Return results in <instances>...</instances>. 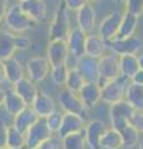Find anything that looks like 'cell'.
I'll use <instances>...</instances> for the list:
<instances>
[{
    "label": "cell",
    "instance_id": "obj_10",
    "mask_svg": "<svg viewBox=\"0 0 143 149\" xmlns=\"http://www.w3.org/2000/svg\"><path fill=\"white\" fill-rule=\"evenodd\" d=\"M68 47L66 40H51L49 41L47 49H46V58L51 67L60 66V65H66L68 58Z\"/></svg>",
    "mask_w": 143,
    "mask_h": 149
},
{
    "label": "cell",
    "instance_id": "obj_23",
    "mask_svg": "<svg viewBox=\"0 0 143 149\" xmlns=\"http://www.w3.org/2000/svg\"><path fill=\"white\" fill-rule=\"evenodd\" d=\"M38 119H39V116L35 113V111L31 108V106H26L19 114H16L15 117H14L13 125L19 130V132L25 134L26 130L29 129Z\"/></svg>",
    "mask_w": 143,
    "mask_h": 149
},
{
    "label": "cell",
    "instance_id": "obj_33",
    "mask_svg": "<svg viewBox=\"0 0 143 149\" xmlns=\"http://www.w3.org/2000/svg\"><path fill=\"white\" fill-rule=\"evenodd\" d=\"M8 148L10 149L25 148V134L19 132L13 124L8 127Z\"/></svg>",
    "mask_w": 143,
    "mask_h": 149
},
{
    "label": "cell",
    "instance_id": "obj_42",
    "mask_svg": "<svg viewBox=\"0 0 143 149\" xmlns=\"http://www.w3.org/2000/svg\"><path fill=\"white\" fill-rule=\"evenodd\" d=\"M8 9H9V0H0V22L4 21Z\"/></svg>",
    "mask_w": 143,
    "mask_h": 149
},
{
    "label": "cell",
    "instance_id": "obj_6",
    "mask_svg": "<svg viewBox=\"0 0 143 149\" xmlns=\"http://www.w3.org/2000/svg\"><path fill=\"white\" fill-rule=\"evenodd\" d=\"M106 46L111 54L116 56L137 55L143 49V40L137 36H130L126 39H112L106 41Z\"/></svg>",
    "mask_w": 143,
    "mask_h": 149
},
{
    "label": "cell",
    "instance_id": "obj_51",
    "mask_svg": "<svg viewBox=\"0 0 143 149\" xmlns=\"http://www.w3.org/2000/svg\"><path fill=\"white\" fill-rule=\"evenodd\" d=\"M5 149H10V148H5Z\"/></svg>",
    "mask_w": 143,
    "mask_h": 149
},
{
    "label": "cell",
    "instance_id": "obj_27",
    "mask_svg": "<svg viewBox=\"0 0 143 149\" xmlns=\"http://www.w3.org/2000/svg\"><path fill=\"white\" fill-rule=\"evenodd\" d=\"M118 66H119V73L122 76L127 77L128 80H131V77L140 70L137 55L118 56Z\"/></svg>",
    "mask_w": 143,
    "mask_h": 149
},
{
    "label": "cell",
    "instance_id": "obj_3",
    "mask_svg": "<svg viewBox=\"0 0 143 149\" xmlns=\"http://www.w3.org/2000/svg\"><path fill=\"white\" fill-rule=\"evenodd\" d=\"M70 17H68V10L63 3V0H59V5L55 10L54 17L49 26V40H60L66 37L70 32Z\"/></svg>",
    "mask_w": 143,
    "mask_h": 149
},
{
    "label": "cell",
    "instance_id": "obj_17",
    "mask_svg": "<svg viewBox=\"0 0 143 149\" xmlns=\"http://www.w3.org/2000/svg\"><path fill=\"white\" fill-rule=\"evenodd\" d=\"M77 27L86 34H90L96 27V10L93 5L89 1L76 11Z\"/></svg>",
    "mask_w": 143,
    "mask_h": 149
},
{
    "label": "cell",
    "instance_id": "obj_48",
    "mask_svg": "<svg viewBox=\"0 0 143 149\" xmlns=\"http://www.w3.org/2000/svg\"><path fill=\"white\" fill-rule=\"evenodd\" d=\"M89 1H90V3H91V1H92V3H98V1H101V0H89Z\"/></svg>",
    "mask_w": 143,
    "mask_h": 149
},
{
    "label": "cell",
    "instance_id": "obj_29",
    "mask_svg": "<svg viewBox=\"0 0 143 149\" xmlns=\"http://www.w3.org/2000/svg\"><path fill=\"white\" fill-rule=\"evenodd\" d=\"M101 149H121L122 148V138L117 130L113 128H107L100 141Z\"/></svg>",
    "mask_w": 143,
    "mask_h": 149
},
{
    "label": "cell",
    "instance_id": "obj_49",
    "mask_svg": "<svg viewBox=\"0 0 143 149\" xmlns=\"http://www.w3.org/2000/svg\"><path fill=\"white\" fill-rule=\"evenodd\" d=\"M17 1H19V3H22V1H25V0H17Z\"/></svg>",
    "mask_w": 143,
    "mask_h": 149
},
{
    "label": "cell",
    "instance_id": "obj_21",
    "mask_svg": "<svg viewBox=\"0 0 143 149\" xmlns=\"http://www.w3.org/2000/svg\"><path fill=\"white\" fill-rule=\"evenodd\" d=\"M13 90L21 97L26 106H31L38 95L39 88L36 87V83L31 81L29 77H22L19 81L13 83Z\"/></svg>",
    "mask_w": 143,
    "mask_h": 149
},
{
    "label": "cell",
    "instance_id": "obj_36",
    "mask_svg": "<svg viewBox=\"0 0 143 149\" xmlns=\"http://www.w3.org/2000/svg\"><path fill=\"white\" fill-rule=\"evenodd\" d=\"M124 11H128L140 17L143 14V0H123Z\"/></svg>",
    "mask_w": 143,
    "mask_h": 149
},
{
    "label": "cell",
    "instance_id": "obj_40",
    "mask_svg": "<svg viewBox=\"0 0 143 149\" xmlns=\"http://www.w3.org/2000/svg\"><path fill=\"white\" fill-rule=\"evenodd\" d=\"M8 148V125L0 122V149Z\"/></svg>",
    "mask_w": 143,
    "mask_h": 149
},
{
    "label": "cell",
    "instance_id": "obj_19",
    "mask_svg": "<svg viewBox=\"0 0 143 149\" xmlns=\"http://www.w3.org/2000/svg\"><path fill=\"white\" fill-rule=\"evenodd\" d=\"M20 6L36 24L47 20V5L44 0H25L20 3Z\"/></svg>",
    "mask_w": 143,
    "mask_h": 149
},
{
    "label": "cell",
    "instance_id": "obj_7",
    "mask_svg": "<svg viewBox=\"0 0 143 149\" xmlns=\"http://www.w3.org/2000/svg\"><path fill=\"white\" fill-rule=\"evenodd\" d=\"M59 106L65 113L77 114L85 119L87 118L89 109L82 103V101L80 97H78L77 93L67 90V88H63V90L59 93Z\"/></svg>",
    "mask_w": 143,
    "mask_h": 149
},
{
    "label": "cell",
    "instance_id": "obj_22",
    "mask_svg": "<svg viewBox=\"0 0 143 149\" xmlns=\"http://www.w3.org/2000/svg\"><path fill=\"white\" fill-rule=\"evenodd\" d=\"M106 50H107L106 41L98 34L87 35L85 42V55L95 58H100L105 55Z\"/></svg>",
    "mask_w": 143,
    "mask_h": 149
},
{
    "label": "cell",
    "instance_id": "obj_35",
    "mask_svg": "<svg viewBox=\"0 0 143 149\" xmlns=\"http://www.w3.org/2000/svg\"><path fill=\"white\" fill-rule=\"evenodd\" d=\"M62 117H63V113H61L59 111H55L45 118L46 124H47V127L51 130L52 134H57L60 127H61V123H62Z\"/></svg>",
    "mask_w": 143,
    "mask_h": 149
},
{
    "label": "cell",
    "instance_id": "obj_32",
    "mask_svg": "<svg viewBox=\"0 0 143 149\" xmlns=\"http://www.w3.org/2000/svg\"><path fill=\"white\" fill-rule=\"evenodd\" d=\"M61 139H62V144H61L62 149H87L84 130L66 136Z\"/></svg>",
    "mask_w": 143,
    "mask_h": 149
},
{
    "label": "cell",
    "instance_id": "obj_11",
    "mask_svg": "<svg viewBox=\"0 0 143 149\" xmlns=\"http://www.w3.org/2000/svg\"><path fill=\"white\" fill-rule=\"evenodd\" d=\"M107 129V125L101 119H91L87 120L84 128V134L86 139V144L89 149H101L100 141L103 133Z\"/></svg>",
    "mask_w": 143,
    "mask_h": 149
},
{
    "label": "cell",
    "instance_id": "obj_37",
    "mask_svg": "<svg viewBox=\"0 0 143 149\" xmlns=\"http://www.w3.org/2000/svg\"><path fill=\"white\" fill-rule=\"evenodd\" d=\"M62 139L60 138L57 134H51L47 139L40 144L39 149H61Z\"/></svg>",
    "mask_w": 143,
    "mask_h": 149
},
{
    "label": "cell",
    "instance_id": "obj_13",
    "mask_svg": "<svg viewBox=\"0 0 143 149\" xmlns=\"http://www.w3.org/2000/svg\"><path fill=\"white\" fill-rule=\"evenodd\" d=\"M123 13L119 10H113L98 25V35L102 37L105 41L112 40L117 36V32L122 21Z\"/></svg>",
    "mask_w": 143,
    "mask_h": 149
},
{
    "label": "cell",
    "instance_id": "obj_1",
    "mask_svg": "<svg viewBox=\"0 0 143 149\" xmlns=\"http://www.w3.org/2000/svg\"><path fill=\"white\" fill-rule=\"evenodd\" d=\"M4 24L9 31L15 32V34H22V32L33 30L36 22L22 10L20 3H17L9 6L4 17Z\"/></svg>",
    "mask_w": 143,
    "mask_h": 149
},
{
    "label": "cell",
    "instance_id": "obj_2",
    "mask_svg": "<svg viewBox=\"0 0 143 149\" xmlns=\"http://www.w3.org/2000/svg\"><path fill=\"white\" fill-rule=\"evenodd\" d=\"M30 46V40L25 36L15 35L8 29H0V60L14 57L16 50H26Z\"/></svg>",
    "mask_w": 143,
    "mask_h": 149
},
{
    "label": "cell",
    "instance_id": "obj_14",
    "mask_svg": "<svg viewBox=\"0 0 143 149\" xmlns=\"http://www.w3.org/2000/svg\"><path fill=\"white\" fill-rule=\"evenodd\" d=\"M76 67L82 73L86 82H97L100 81L98 74V58L84 55L76 60Z\"/></svg>",
    "mask_w": 143,
    "mask_h": 149
},
{
    "label": "cell",
    "instance_id": "obj_43",
    "mask_svg": "<svg viewBox=\"0 0 143 149\" xmlns=\"http://www.w3.org/2000/svg\"><path fill=\"white\" fill-rule=\"evenodd\" d=\"M6 81V72H5V65L4 61L0 60V85Z\"/></svg>",
    "mask_w": 143,
    "mask_h": 149
},
{
    "label": "cell",
    "instance_id": "obj_5",
    "mask_svg": "<svg viewBox=\"0 0 143 149\" xmlns=\"http://www.w3.org/2000/svg\"><path fill=\"white\" fill-rule=\"evenodd\" d=\"M135 108L128 103L127 101H119L113 104H110L108 108V116H110V123L111 128L114 130H122L128 123H131L130 120L132 116L135 114Z\"/></svg>",
    "mask_w": 143,
    "mask_h": 149
},
{
    "label": "cell",
    "instance_id": "obj_12",
    "mask_svg": "<svg viewBox=\"0 0 143 149\" xmlns=\"http://www.w3.org/2000/svg\"><path fill=\"white\" fill-rule=\"evenodd\" d=\"M50 70H51V66L47 58L44 56H36V57L30 58L26 65L27 77L35 83L43 82L50 74Z\"/></svg>",
    "mask_w": 143,
    "mask_h": 149
},
{
    "label": "cell",
    "instance_id": "obj_4",
    "mask_svg": "<svg viewBox=\"0 0 143 149\" xmlns=\"http://www.w3.org/2000/svg\"><path fill=\"white\" fill-rule=\"evenodd\" d=\"M128 83L130 80L119 74L118 77L101 85V101L107 104H113L124 100V93Z\"/></svg>",
    "mask_w": 143,
    "mask_h": 149
},
{
    "label": "cell",
    "instance_id": "obj_24",
    "mask_svg": "<svg viewBox=\"0 0 143 149\" xmlns=\"http://www.w3.org/2000/svg\"><path fill=\"white\" fill-rule=\"evenodd\" d=\"M138 19L140 17H137L136 15H133L131 13L123 11L121 25H119L117 36L114 39H126V37L135 35L137 26H138Z\"/></svg>",
    "mask_w": 143,
    "mask_h": 149
},
{
    "label": "cell",
    "instance_id": "obj_38",
    "mask_svg": "<svg viewBox=\"0 0 143 149\" xmlns=\"http://www.w3.org/2000/svg\"><path fill=\"white\" fill-rule=\"evenodd\" d=\"M131 124L135 127L140 133H143V111H136L131 118Z\"/></svg>",
    "mask_w": 143,
    "mask_h": 149
},
{
    "label": "cell",
    "instance_id": "obj_44",
    "mask_svg": "<svg viewBox=\"0 0 143 149\" xmlns=\"http://www.w3.org/2000/svg\"><path fill=\"white\" fill-rule=\"evenodd\" d=\"M4 100H5V90L0 88V108L4 106Z\"/></svg>",
    "mask_w": 143,
    "mask_h": 149
},
{
    "label": "cell",
    "instance_id": "obj_28",
    "mask_svg": "<svg viewBox=\"0 0 143 149\" xmlns=\"http://www.w3.org/2000/svg\"><path fill=\"white\" fill-rule=\"evenodd\" d=\"M5 65V72H6V81H9L13 85L16 81H19L20 78L25 77L24 67L22 63L15 57H10L4 61Z\"/></svg>",
    "mask_w": 143,
    "mask_h": 149
},
{
    "label": "cell",
    "instance_id": "obj_47",
    "mask_svg": "<svg viewBox=\"0 0 143 149\" xmlns=\"http://www.w3.org/2000/svg\"><path fill=\"white\" fill-rule=\"evenodd\" d=\"M113 1L116 3V4H122V3H123V0H113Z\"/></svg>",
    "mask_w": 143,
    "mask_h": 149
},
{
    "label": "cell",
    "instance_id": "obj_30",
    "mask_svg": "<svg viewBox=\"0 0 143 149\" xmlns=\"http://www.w3.org/2000/svg\"><path fill=\"white\" fill-rule=\"evenodd\" d=\"M85 83H86V81H85L84 76H82V73L78 71V68L76 66L68 68L67 78H66V83H65V87L67 90H70L75 93H78V91L81 90Z\"/></svg>",
    "mask_w": 143,
    "mask_h": 149
},
{
    "label": "cell",
    "instance_id": "obj_16",
    "mask_svg": "<svg viewBox=\"0 0 143 149\" xmlns=\"http://www.w3.org/2000/svg\"><path fill=\"white\" fill-rule=\"evenodd\" d=\"M31 108L35 111L39 118H46L52 112L56 111V102L49 93H46L43 90H39L33 104H31Z\"/></svg>",
    "mask_w": 143,
    "mask_h": 149
},
{
    "label": "cell",
    "instance_id": "obj_31",
    "mask_svg": "<svg viewBox=\"0 0 143 149\" xmlns=\"http://www.w3.org/2000/svg\"><path fill=\"white\" fill-rule=\"evenodd\" d=\"M121 134V138H122V148H133L136 147L138 142H140V132L133 127L131 123H128L126 127H124L122 130L118 132Z\"/></svg>",
    "mask_w": 143,
    "mask_h": 149
},
{
    "label": "cell",
    "instance_id": "obj_26",
    "mask_svg": "<svg viewBox=\"0 0 143 149\" xmlns=\"http://www.w3.org/2000/svg\"><path fill=\"white\" fill-rule=\"evenodd\" d=\"M4 108L10 116L15 117L26 107V103L22 101L21 97L14 90L5 91V100H4Z\"/></svg>",
    "mask_w": 143,
    "mask_h": 149
},
{
    "label": "cell",
    "instance_id": "obj_34",
    "mask_svg": "<svg viewBox=\"0 0 143 149\" xmlns=\"http://www.w3.org/2000/svg\"><path fill=\"white\" fill-rule=\"evenodd\" d=\"M68 73V66L67 65H60V66L51 67L50 70V76L55 85L57 86H65L66 78Z\"/></svg>",
    "mask_w": 143,
    "mask_h": 149
},
{
    "label": "cell",
    "instance_id": "obj_50",
    "mask_svg": "<svg viewBox=\"0 0 143 149\" xmlns=\"http://www.w3.org/2000/svg\"><path fill=\"white\" fill-rule=\"evenodd\" d=\"M34 149H39V148H34Z\"/></svg>",
    "mask_w": 143,
    "mask_h": 149
},
{
    "label": "cell",
    "instance_id": "obj_46",
    "mask_svg": "<svg viewBox=\"0 0 143 149\" xmlns=\"http://www.w3.org/2000/svg\"><path fill=\"white\" fill-rule=\"evenodd\" d=\"M137 146H138V149H143V138L140 139V142H138Z\"/></svg>",
    "mask_w": 143,
    "mask_h": 149
},
{
    "label": "cell",
    "instance_id": "obj_8",
    "mask_svg": "<svg viewBox=\"0 0 143 149\" xmlns=\"http://www.w3.org/2000/svg\"><path fill=\"white\" fill-rule=\"evenodd\" d=\"M51 130L49 129L46 124L45 118H39L31 127L26 130L25 133V148L26 149H34L39 148L40 144L45 139H47L51 136Z\"/></svg>",
    "mask_w": 143,
    "mask_h": 149
},
{
    "label": "cell",
    "instance_id": "obj_18",
    "mask_svg": "<svg viewBox=\"0 0 143 149\" xmlns=\"http://www.w3.org/2000/svg\"><path fill=\"white\" fill-rule=\"evenodd\" d=\"M85 124L86 119L80 117V116L72 113H63L62 123L57 132V136L60 138H63L66 136H70V134L81 132V130H84Z\"/></svg>",
    "mask_w": 143,
    "mask_h": 149
},
{
    "label": "cell",
    "instance_id": "obj_25",
    "mask_svg": "<svg viewBox=\"0 0 143 149\" xmlns=\"http://www.w3.org/2000/svg\"><path fill=\"white\" fill-rule=\"evenodd\" d=\"M124 101H127L135 111H143V85L128 83L124 93Z\"/></svg>",
    "mask_w": 143,
    "mask_h": 149
},
{
    "label": "cell",
    "instance_id": "obj_45",
    "mask_svg": "<svg viewBox=\"0 0 143 149\" xmlns=\"http://www.w3.org/2000/svg\"><path fill=\"white\" fill-rule=\"evenodd\" d=\"M137 58H138V65H140V68L143 70V52L137 55Z\"/></svg>",
    "mask_w": 143,
    "mask_h": 149
},
{
    "label": "cell",
    "instance_id": "obj_20",
    "mask_svg": "<svg viewBox=\"0 0 143 149\" xmlns=\"http://www.w3.org/2000/svg\"><path fill=\"white\" fill-rule=\"evenodd\" d=\"M77 95L86 108L92 109L101 101V86L97 82H86Z\"/></svg>",
    "mask_w": 143,
    "mask_h": 149
},
{
    "label": "cell",
    "instance_id": "obj_9",
    "mask_svg": "<svg viewBox=\"0 0 143 149\" xmlns=\"http://www.w3.org/2000/svg\"><path fill=\"white\" fill-rule=\"evenodd\" d=\"M98 74H100V81H98L100 86L118 77L121 74L118 66V56L111 54V55H103L102 57H100Z\"/></svg>",
    "mask_w": 143,
    "mask_h": 149
},
{
    "label": "cell",
    "instance_id": "obj_41",
    "mask_svg": "<svg viewBox=\"0 0 143 149\" xmlns=\"http://www.w3.org/2000/svg\"><path fill=\"white\" fill-rule=\"evenodd\" d=\"M130 82L136 83V85H143V70H138V71L131 77Z\"/></svg>",
    "mask_w": 143,
    "mask_h": 149
},
{
    "label": "cell",
    "instance_id": "obj_39",
    "mask_svg": "<svg viewBox=\"0 0 143 149\" xmlns=\"http://www.w3.org/2000/svg\"><path fill=\"white\" fill-rule=\"evenodd\" d=\"M63 3L68 11H77L80 8L89 3V0H63Z\"/></svg>",
    "mask_w": 143,
    "mask_h": 149
},
{
    "label": "cell",
    "instance_id": "obj_15",
    "mask_svg": "<svg viewBox=\"0 0 143 149\" xmlns=\"http://www.w3.org/2000/svg\"><path fill=\"white\" fill-rule=\"evenodd\" d=\"M87 34L81 29L75 27L71 29L66 37V44L68 47V54L72 55L76 60L85 55V42H86Z\"/></svg>",
    "mask_w": 143,
    "mask_h": 149
}]
</instances>
